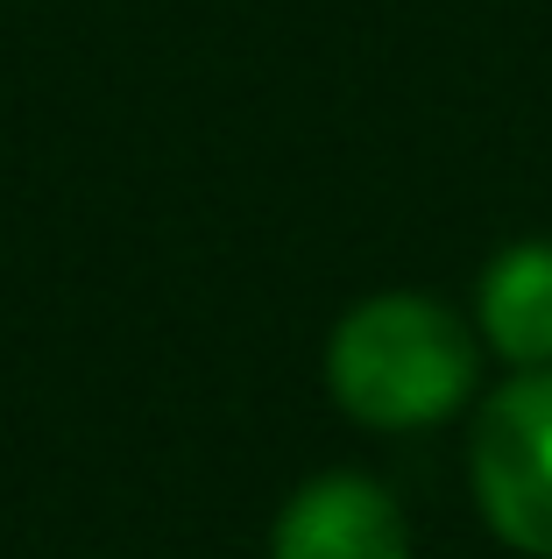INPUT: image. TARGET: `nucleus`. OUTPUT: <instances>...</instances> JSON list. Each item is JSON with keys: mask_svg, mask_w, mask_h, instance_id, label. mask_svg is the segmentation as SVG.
I'll return each mask as SVG.
<instances>
[{"mask_svg": "<svg viewBox=\"0 0 552 559\" xmlns=\"http://www.w3.org/2000/svg\"><path fill=\"white\" fill-rule=\"evenodd\" d=\"M326 382L333 404L361 425H383V432L440 425L475 390V341L446 305L389 290L340 319L326 347Z\"/></svg>", "mask_w": 552, "mask_h": 559, "instance_id": "nucleus-1", "label": "nucleus"}, {"mask_svg": "<svg viewBox=\"0 0 552 559\" xmlns=\"http://www.w3.org/2000/svg\"><path fill=\"white\" fill-rule=\"evenodd\" d=\"M468 475L489 532L531 559H552V369H525L482 404Z\"/></svg>", "mask_w": 552, "mask_h": 559, "instance_id": "nucleus-2", "label": "nucleus"}, {"mask_svg": "<svg viewBox=\"0 0 552 559\" xmlns=\"http://www.w3.org/2000/svg\"><path fill=\"white\" fill-rule=\"evenodd\" d=\"M269 559H411V532L375 481L319 475L284 503Z\"/></svg>", "mask_w": 552, "mask_h": 559, "instance_id": "nucleus-3", "label": "nucleus"}, {"mask_svg": "<svg viewBox=\"0 0 552 559\" xmlns=\"http://www.w3.org/2000/svg\"><path fill=\"white\" fill-rule=\"evenodd\" d=\"M482 333L517 369H552V241H525L489 262Z\"/></svg>", "mask_w": 552, "mask_h": 559, "instance_id": "nucleus-4", "label": "nucleus"}]
</instances>
